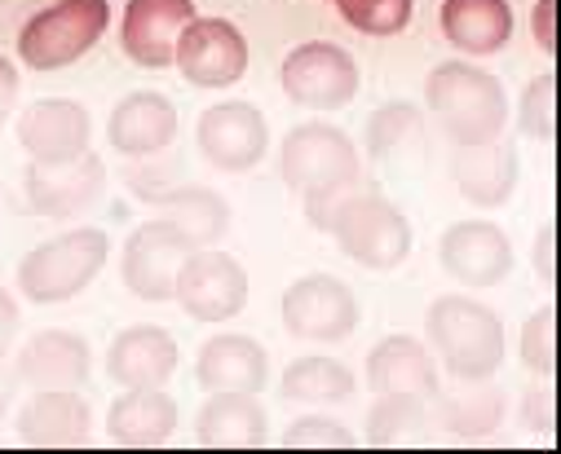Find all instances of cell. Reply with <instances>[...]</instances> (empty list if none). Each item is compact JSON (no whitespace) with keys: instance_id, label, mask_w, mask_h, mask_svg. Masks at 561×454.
<instances>
[{"instance_id":"cell-6","label":"cell","mask_w":561,"mask_h":454,"mask_svg":"<svg viewBox=\"0 0 561 454\" xmlns=\"http://www.w3.org/2000/svg\"><path fill=\"white\" fill-rule=\"evenodd\" d=\"M278 177L288 190L306 195H328L341 190L350 182H358V150L350 141V132H341L336 124H297L284 145H278Z\"/></svg>"},{"instance_id":"cell-34","label":"cell","mask_w":561,"mask_h":454,"mask_svg":"<svg viewBox=\"0 0 561 454\" xmlns=\"http://www.w3.org/2000/svg\"><path fill=\"white\" fill-rule=\"evenodd\" d=\"M552 75L543 71V75H535L530 84H526V93H522V132L526 137H535V141H552Z\"/></svg>"},{"instance_id":"cell-9","label":"cell","mask_w":561,"mask_h":454,"mask_svg":"<svg viewBox=\"0 0 561 454\" xmlns=\"http://www.w3.org/2000/svg\"><path fill=\"white\" fill-rule=\"evenodd\" d=\"M278 84H284V93L297 106L341 110L358 93V67L341 45L314 40V45H301L284 58V67H278Z\"/></svg>"},{"instance_id":"cell-36","label":"cell","mask_w":561,"mask_h":454,"mask_svg":"<svg viewBox=\"0 0 561 454\" xmlns=\"http://www.w3.org/2000/svg\"><path fill=\"white\" fill-rule=\"evenodd\" d=\"M14 336H19V300L0 287V358L14 349Z\"/></svg>"},{"instance_id":"cell-37","label":"cell","mask_w":561,"mask_h":454,"mask_svg":"<svg viewBox=\"0 0 561 454\" xmlns=\"http://www.w3.org/2000/svg\"><path fill=\"white\" fill-rule=\"evenodd\" d=\"M14 102H19V71H14V62L5 54H0V124L10 119Z\"/></svg>"},{"instance_id":"cell-16","label":"cell","mask_w":561,"mask_h":454,"mask_svg":"<svg viewBox=\"0 0 561 454\" xmlns=\"http://www.w3.org/2000/svg\"><path fill=\"white\" fill-rule=\"evenodd\" d=\"M438 260L465 287H495L513 273L508 234L491 221H456L438 243Z\"/></svg>"},{"instance_id":"cell-30","label":"cell","mask_w":561,"mask_h":454,"mask_svg":"<svg viewBox=\"0 0 561 454\" xmlns=\"http://www.w3.org/2000/svg\"><path fill=\"white\" fill-rule=\"evenodd\" d=\"M425 145V119L411 102H389L367 119V155L371 160H398L407 150Z\"/></svg>"},{"instance_id":"cell-31","label":"cell","mask_w":561,"mask_h":454,"mask_svg":"<svg viewBox=\"0 0 561 454\" xmlns=\"http://www.w3.org/2000/svg\"><path fill=\"white\" fill-rule=\"evenodd\" d=\"M500 415H504L500 393H473L465 401H438L434 428H443V436H451V441H478L500 428Z\"/></svg>"},{"instance_id":"cell-38","label":"cell","mask_w":561,"mask_h":454,"mask_svg":"<svg viewBox=\"0 0 561 454\" xmlns=\"http://www.w3.org/2000/svg\"><path fill=\"white\" fill-rule=\"evenodd\" d=\"M535 40H539L543 54L557 49V36H552V0H539V5H535Z\"/></svg>"},{"instance_id":"cell-28","label":"cell","mask_w":561,"mask_h":454,"mask_svg":"<svg viewBox=\"0 0 561 454\" xmlns=\"http://www.w3.org/2000/svg\"><path fill=\"white\" fill-rule=\"evenodd\" d=\"M434 432L430 397L420 393H376L367 410V441L371 445H420Z\"/></svg>"},{"instance_id":"cell-40","label":"cell","mask_w":561,"mask_h":454,"mask_svg":"<svg viewBox=\"0 0 561 454\" xmlns=\"http://www.w3.org/2000/svg\"><path fill=\"white\" fill-rule=\"evenodd\" d=\"M548 401H552V397H548V388H543V393L535 397V410L526 406V415H535V423H539V428H548V423H552V415H548Z\"/></svg>"},{"instance_id":"cell-20","label":"cell","mask_w":561,"mask_h":454,"mask_svg":"<svg viewBox=\"0 0 561 454\" xmlns=\"http://www.w3.org/2000/svg\"><path fill=\"white\" fill-rule=\"evenodd\" d=\"M178 137V106L164 97V93H128L111 119H106V141L119 150V155H160V150Z\"/></svg>"},{"instance_id":"cell-39","label":"cell","mask_w":561,"mask_h":454,"mask_svg":"<svg viewBox=\"0 0 561 454\" xmlns=\"http://www.w3.org/2000/svg\"><path fill=\"white\" fill-rule=\"evenodd\" d=\"M535 265L543 273V282H552V225L539 230V247H535Z\"/></svg>"},{"instance_id":"cell-7","label":"cell","mask_w":561,"mask_h":454,"mask_svg":"<svg viewBox=\"0 0 561 454\" xmlns=\"http://www.w3.org/2000/svg\"><path fill=\"white\" fill-rule=\"evenodd\" d=\"M195 252L191 234L182 225H173L169 217H156V221H142L128 243H124V260H119V273H124V287L137 295V300H173L178 291V273L186 265V256Z\"/></svg>"},{"instance_id":"cell-35","label":"cell","mask_w":561,"mask_h":454,"mask_svg":"<svg viewBox=\"0 0 561 454\" xmlns=\"http://www.w3.org/2000/svg\"><path fill=\"white\" fill-rule=\"evenodd\" d=\"M552 305H543L535 318H526V327H522V362L530 366V371H539V375H552V366H557V345H552Z\"/></svg>"},{"instance_id":"cell-27","label":"cell","mask_w":561,"mask_h":454,"mask_svg":"<svg viewBox=\"0 0 561 454\" xmlns=\"http://www.w3.org/2000/svg\"><path fill=\"white\" fill-rule=\"evenodd\" d=\"M147 195L160 203V212H164L173 225H182V230L191 234L195 247H217V243H221V234H226V225H230V208H226L221 195H213V190H204V186L147 190Z\"/></svg>"},{"instance_id":"cell-17","label":"cell","mask_w":561,"mask_h":454,"mask_svg":"<svg viewBox=\"0 0 561 454\" xmlns=\"http://www.w3.org/2000/svg\"><path fill=\"white\" fill-rule=\"evenodd\" d=\"M93 410L76 388H36V397L19 415V441L36 450H67L89 445Z\"/></svg>"},{"instance_id":"cell-14","label":"cell","mask_w":561,"mask_h":454,"mask_svg":"<svg viewBox=\"0 0 561 454\" xmlns=\"http://www.w3.org/2000/svg\"><path fill=\"white\" fill-rule=\"evenodd\" d=\"M191 23H195V0H128L119 27L124 54L147 71L173 67L178 40Z\"/></svg>"},{"instance_id":"cell-25","label":"cell","mask_w":561,"mask_h":454,"mask_svg":"<svg viewBox=\"0 0 561 454\" xmlns=\"http://www.w3.org/2000/svg\"><path fill=\"white\" fill-rule=\"evenodd\" d=\"M195 375L208 393H261L270 380V358L252 336H213L199 349Z\"/></svg>"},{"instance_id":"cell-22","label":"cell","mask_w":561,"mask_h":454,"mask_svg":"<svg viewBox=\"0 0 561 454\" xmlns=\"http://www.w3.org/2000/svg\"><path fill=\"white\" fill-rule=\"evenodd\" d=\"M195 441L208 450H256L270 441V419L256 393H213L199 406Z\"/></svg>"},{"instance_id":"cell-26","label":"cell","mask_w":561,"mask_h":454,"mask_svg":"<svg viewBox=\"0 0 561 454\" xmlns=\"http://www.w3.org/2000/svg\"><path fill=\"white\" fill-rule=\"evenodd\" d=\"M443 36L465 54H500L513 36L508 0H443Z\"/></svg>"},{"instance_id":"cell-32","label":"cell","mask_w":561,"mask_h":454,"mask_svg":"<svg viewBox=\"0 0 561 454\" xmlns=\"http://www.w3.org/2000/svg\"><path fill=\"white\" fill-rule=\"evenodd\" d=\"M336 10L367 36H398L411 23V0H336Z\"/></svg>"},{"instance_id":"cell-21","label":"cell","mask_w":561,"mask_h":454,"mask_svg":"<svg viewBox=\"0 0 561 454\" xmlns=\"http://www.w3.org/2000/svg\"><path fill=\"white\" fill-rule=\"evenodd\" d=\"M106 432L115 445L156 450L178 432V401L164 388H124L106 410Z\"/></svg>"},{"instance_id":"cell-8","label":"cell","mask_w":561,"mask_h":454,"mask_svg":"<svg viewBox=\"0 0 561 454\" xmlns=\"http://www.w3.org/2000/svg\"><path fill=\"white\" fill-rule=\"evenodd\" d=\"M278 310H284V327L310 345H336L358 331V295L332 273L297 278Z\"/></svg>"},{"instance_id":"cell-23","label":"cell","mask_w":561,"mask_h":454,"mask_svg":"<svg viewBox=\"0 0 561 454\" xmlns=\"http://www.w3.org/2000/svg\"><path fill=\"white\" fill-rule=\"evenodd\" d=\"M367 388L371 393H420L438 397V358L415 336H389L367 353Z\"/></svg>"},{"instance_id":"cell-12","label":"cell","mask_w":561,"mask_h":454,"mask_svg":"<svg viewBox=\"0 0 561 454\" xmlns=\"http://www.w3.org/2000/svg\"><path fill=\"white\" fill-rule=\"evenodd\" d=\"M178 71L199 89H226L248 71V40L226 19H195L173 54Z\"/></svg>"},{"instance_id":"cell-11","label":"cell","mask_w":561,"mask_h":454,"mask_svg":"<svg viewBox=\"0 0 561 454\" xmlns=\"http://www.w3.org/2000/svg\"><path fill=\"white\" fill-rule=\"evenodd\" d=\"M195 141H199V155L217 173H248L265 155L270 128H265V115L256 106H248V102H221V106H208L199 115Z\"/></svg>"},{"instance_id":"cell-4","label":"cell","mask_w":561,"mask_h":454,"mask_svg":"<svg viewBox=\"0 0 561 454\" xmlns=\"http://www.w3.org/2000/svg\"><path fill=\"white\" fill-rule=\"evenodd\" d=\"M106 252H111V238L102 230H71V234H58L41 247H32L19 265V291L36 305H62V300L80 295L98 269L106 265Z\"/></svg>"},{"instance_id":"cell-33","label":"cell","mask_w":561,"mask_h":454,"mask_svg":"<svg viewBox=\"0 0 561 454\" xmlns=\"http://www.w3.org/2000/svg\"><path fill=\"white\" fill-rule=\"evenodd\" d=\"M284 445L288 450H350L354 445V432L336 419H323V415H306L297 419L288 432H284Z\"/></svg>"},{"instance_id":"cell-10","label":"cell","mask_w":561,"mask_h":454,"mask_svg":"<svg viewBox=\"0 0 561 454\" xmlns=\"http://www.w3.org/2000/svg\"><path fill=\"white\" fill-rule=\"evenodd\" d=\"M178 305L195 318V323H226L243 310L248 300V273L230 252L217 247H195L178 273Z\"/></svg>"},{"instance_id":"cell-18","label":"cell","mask_w":561,"mask_h":454,"mask_svg":"<svg viewBox=\"0 0 561 454\" xmlns=\"http://www.w3.org/2000/svg\"><path fill=\"white\" fill-rule=\"evenodd\" d=\"M451 177H456V190L473 208H500V203H508V195L517 186V145L504 137L456 145Z\"/></svg>"},{"instance_id":"cell-15","label":"cell","mask_w":561,"mask_h":454,"mask_svg":"<svg viewBox=\"0 0 561 454\" xmlns=\"http://www.w3.org/2000/svg\"><path fill=\"white\" fill-rule=\"evenodd\" d=\"M102 186H106V168L98 155L84 150L80 160L67 164H32L23 177V199L41 217H76L98 203Z\"/></svg>"},{"instance_id":"cell-3","label":"cell","mask_w":561,"mask_h":454,"mask_svg":"<svg viewBox=\"0 0 561 454\" xmlns=\"http://www.w3.org/2000/svg\"><path fill=\"white\" fill-rule=\"evenodd\" d=\"M425 102L447 128L456 145L491 141L508 124V97L504 84L491 71H478L469 62H443L425 80Z\"/></svg>"},{"instance_id":"cell-19","label":"cell","mask_w":561,"mask_h":454,"mask_svg":"<svg viewBox=\"0 0 561 454\" xmlns=\"http://www.w3.org/2000/svg\"><path fill=\"white\" fill-rule=\"evenodd\" d=\"M178 371V340L164 327H128L106 349V375L119 388H164Z\"/></svg>"},{"instance_id":"cell-24","label":"cell","mask_w":561,"mask_h":454,"mask_svg":"<svg viewBox=\"0 0 561 454\" xmlns=\"http://www.w3.org/2000/svg\"><path fill=\"white\" fill-rule=\"evenodd\" d=\"M93 353L76 331H36L19 353V375L32 388H84Z\"/></svg>"},{"instance_id":"cell-1","label":"cell","mask_w":561,"mask_h":454,"mask_svg":"<svg viewBox=\"0 0 561 454\" xmlns=\"http://www.w3.org/2000/svg\"><path fill=\"white\" fill-rule=\"evenodd\" d=\"M306 221L332 234L341 252L367 269H398L411 252L407 217L363 177L328 195H306Z\"/></svg>"},{"instance_id":"cell-2","label":"cell","mask_w":561,"mask_h":454,"mask_svg":"<svg viewBox=\"0 0 561 454\" xmlns=\"http://www.w3.org/2000/svg\"><path fill=\"white\" fill-rule=\"evenodd\" d=\"M434 358L469 384H482L504 362V323L469 295H438L425 314Z\"/></svg>"},{"instance_id":"cell-13","label":"cell","mask_w":561,"mask_h":454,"mask_svg":"<svg viewBox=\"0 0 561 454\" xmlns=\"http://www.w3.org/2000/svg\"><path fill=\"white\" fill-rule=\"evenodd\" d=\"M93 137V119L71 97H45L23 110L19 119V145L32 164H67L80 160Z\"/></svg>"},{"instance_id":"cell-5","label":"cell","mask_w":561,"mask_h":454,"mask_svg":"<svg viewBox=\"0 0 561 454\" xmlns=\"http://www.w3.org/2000/svg\"><path fill=\"white\" fill-rule=\"evenodd\" d=\"M106 23H111L106 0H58V5L23 23L19 58L32 71H62L106 36Z\"/></svg>"},{"instance_id":"cell-29","label":"cell","mask_w":561,"mask_h":454,"mask_svg":"<svg viewBox=\"0 0 561 454\" xmlns=\"http://www.w3.org/2000/svg\"><path fill=\"white\" fill-rule=\"evenodd\" d=\"M278 393H284V401L332 406V401H350L354 397V375L336 358H297L284 371V384H278Z\"/></svg>"}]
</instances>
